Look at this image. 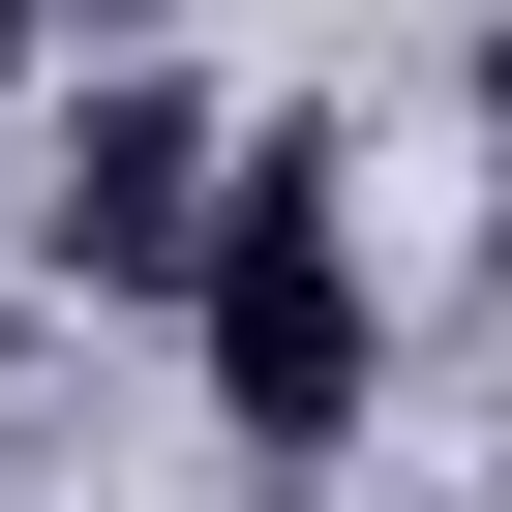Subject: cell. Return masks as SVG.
Segmentation results:
<instances>
[{
	"label": "cell",
	"mask_w": 512,
	"mask_h": 512,
	"mask_svg": "<svg viewBox=\"0 0 512 512\" xmlns=\"http://www.w3.org/2000/svg\"><path fill=\"white\" fill-rule=\"evenodd\" d=\"M181 332H211V422L241 452H332L362 422V211H332V151H211V241H181Z\"/></svg>",
	"instance_id": "6da1fadb"
},
{
	"label": "cell",
	"mask_w": 512,
	"mask_h": 512,
	"mask_svg": "<svg viewBox=\"0 0 512 512\" xmlns=\"http://www.w3.org/2000/svg\"><path fill=\"white\" fill-rule=\"evenodd\" d=\"M211 151H241L211 91H91V121H61V181H31V241H61L91 302H181V241H211Z\"/></svg>",
	"instance_id": "7a4b0ae2"
},
{
	"label": "cell",
	"mask_w": 512,
	"mask_h": 512,
	"mask_svg": "<svg viewBox=\"0 0 512 512\" xmlns=\"http://www.w3.org/2000/svg\"><path fill=\"white\" fill-rule=\"evenodd\" d=\"M31 31H151V0H31Z\"/></svg>",
	"instance_id": "3957f363"
},
{
	"label": "cell",
	"mask_w": 512,
	"mask_h": 512,
	"mask_svg": "<svg viewBox=\"0 0 512 512\" xmlns=\"http://www.w3.org/2000/svg\"><path fill=\"white\" fill-rule=\"evenodd\" d=\"M482 151H512V31H482Z\"/></svg>",
	"instance_id": "277c9868"
},
{
	"label": "cell",
	"mask_w": 512,
	"mask_h": 512,
	"mask_svg": "<svg viewBox=\"0 0 512 512\" xmlns=\"http://www.w3.org/2000/svg\"><path fill=\"white\" fill-rule=\"evenodd\" d=\"M0 91H31V0H0Z\"/></svg>",
	"instance_id": "5b68a950"
}]
</instances>
